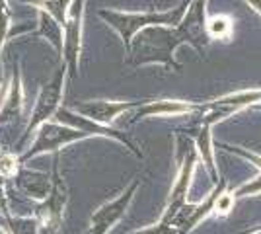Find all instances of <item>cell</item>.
Instances as JSON below:
<instances>
[{
  "instance_id": "obj_1",
  "label": "cell",
  "mask_w": 261,
  "mask_h": 234,
  "mask_svg": "<svg viewBox=\"0 0 261 234\" xmlns=\"http://www.w3.org/2000/svg\"><path fill=\"white\" fill-rule=\"evenodd\" d=\"M189 0H184L177 8L170 12H117V10H99V16L121 35L125 47L130 45V37L154 25H179L187 12Z\"/></svg>"
},
{
  "instance_id": "obj_2",
  "label": "cell",
  "mask_w": 261,
  "mask_h": 234,
  "mask_svg": "<svg viewBox=\"0 0 261 234\" xmlns=\"http://www.w3.org/2000/svg\"><path fill=\"white\" fill-rule=\"evenodd\" d=\"M195 164H197L195 145L189 139H181L179 141V172L175 176L174 188L170 191V199H168V205H166L162 219H160L158 224L172 226V228L177 226L175 219H177V215H179V211L184 209L185 205V197H187V191H189V186H191Z\"/></svg>"
},
{
  "instance_id": "obj_3",
  "label": "cell",
  "mask_w": 261,
  "mask_h": 234,
  "mask_svg": "<svg viewBox=\"0 0 261 234\" xmlns=\"http://www.w3.org/2000/svg\"><path fill=\"white\" fill-rule=\"evenodd\" d=\"M84 4L86 0H74L70 4V10L66 16L65 37H63V57L68 68V76H78V59L82 51V28H84Z\"/></svg>"
},
{
  "instance_id": "obj_4",
  "label": "cell",
  "mask_w": 261,
  "mask_h": 234,
  "mask_svg": "<svg viewBox=\"0 0 261 234\" xmlns=\"http://www.w3.org/2000/svg\"><path fill=\"white\" fill-rule=\"evenodd\" d=\"M88 135L78 131L74 127H68V125H63V123H43L37 131V137L33 141L32 148L25 152L23 160L32 158V156L43 154V152H53V150H59L65 145H70L74 141H82L86 139Z\"/></svg>"
},
{
  "instance_id": "obj_5",
  "label": "cell",
  "mask_w": 261,
  "mask_h": 234,
  "mask_svg": "<svg viewBox=\"0 0 261 234\" xmlns=\"http://www.w3.org/2000/svg\"><path fill=\"white\" fill-rule=\"evenodd\" d=\"M63 82H65V70L61 68V70H57L53 80L41 88L37 101L33 106L32 119L28 123V133L41 127L43 123H47L51 117H55V113L59 112L61 100H63Z\"/></svg>"
},
{
  "instance_id": "obj_6",
  "label": "cell",
  "mask_w": 261,
  "mask_h": 234,
  "mask_svg": "<svg viewBox=\"0 0 261 234\" xmlns=\"http://www.w3.org/2000/svg\"><path fill=\"white\" fill-rule=\"evenodd\" d=\"M55 117L59 119V123L68 125V127H74V129H78V131L86 133L88 137H108V139H115V141H119V143H123V145H127L130 150H135V152L139 154V150L135 148V145L130 143L125 135H121L119 131H113L111 127L103 125V123L94 121V119H90V117H86V115H80V113H76L74 110L59 108V112L55 113Z\"/></svg>"
},
{
  "instance_id": "obj_7",
  "label": "cell",
  "mask_w": 261,
  "mask_h": 234,
  "mask_svg": "<svg viewBox=\"0 0 261 234\" xmlns=\"http://www.w3.org/2000/svg\"><path fill=\"white\" fill-rule=\"evenodd\" d=\"M139 188V179L130 184V188L127 191H123L117 199L109 201L103 207H99L98 211L92 215V224H94V230L92 234H106L115 223H119L121 217L127 213L133 195Z\"/></svg>"
},
{
  "instance_id": "obj_8",
  "label": "cell",
  "mask_w": 261,
  "mask_h": 234,
  "mask_svg": "<svg viewBox=\"0 0 261 234\" xmlns=\"http://www.w3.org/2000/svg\"><path fill=\"white\" fill-rule=\"evenodd\" d=\"M135 106V101H111V100H88L80 101L74 112L80 115H86L90 119L108 125L121 113H125Z\"/></svg>"
},
{
  "instance_id": "obj_9",
  "label": "cell",
  "mask_w": 261,
  "mask_h": 234,
  "mask_svg": "<svg viewBox=\"0 0 261 234\" xmlns=\"http://www.w3.org/2000/svg\"><path fill=\"white\" fill-rule=\"evenodd\" d=\"M66 199H68V195H66V186H65V181L61 179V176H59L57 168H55V186H53V190H51V195H47V199H45L43 203L39 205V209H37L47 226H53L55 228L57 224L61 223Z\"/></svg>"
},
{
  "instance_id": "obj_10",
  "label": "cell",
  "mask_w": 261,
  "mask_h": 234,
  "mask_svg": "<svg viewBox=\"0 0 261 234\" xmlns=\"http://www.w3.org/2000/svg\"><path fill=\"white\" fill-rule=\"evenodd\" d=\"M261 101V88H248V90H238V92H230L226 96L218 98L211 103L213 110H218L224 115H230L240 108H246L251 103H259Z\"/></svg>"
},
{
  "instance_id": "obj_11",
  "label": "cell",
  "mask_w": 261,
  "mask_h": 234,
  "mask_svg": "<svg viewBox=\"0 0 261 234\" xmlns=\"http://www.w3.org/2000/svg\"><path fill=\"white\" fill-rule=\"evenodd\" d=\"M195 110L193 103L181 100H158L148 101L139 108L137 117H162V115H184Z\"/></svg>"
},
{
  "instance_id": "obj_12",
  "label": "cell",
  "mask_w": 261,
  "mask_h": 234,
  "mask_svg": "<svg viewBox=\"0 0 261 234\" xmlns=\"http://www.w3.org/2000/svg\"><path fill=\"white\" fill-rule=\"evenodd\" d=\"M211 127L213 125H208V123L203 121L201 125V131L197 135V152L201 154L203 158V162L207 164L208 172L213 174V178H218L217 174V168H215V152H213V135H211Z\"/></svg>"
},
{
  "instance_id": "obj_13",
  "label": "cell",
  "mask_w": 261,
  "mask_h": 234,
  "mask_svg": "<svg viewBox=\"0 0 261 234\" xmlns=\"http://www.w3.org/2000/svg\"><path fill=\"white\" fill-rule=\"evenodd\" d=\"M33 6H37L41 12L49 14L55 22H59L63 28L66 23V16H68V10H70V4L74 0H25Z\"/></svg>"
},
{
  "instance_id": "obj_14",
  "label": "cell",
  "mask_w": 261,
  "mask_h": 234,
  "mask_svg": "<svg viewBox=\"0 0 261 234\" xmlns=\"http://www.w3.org/2000/svg\"><path fill=\"white\" fill-rule=\"evenodd\" d=\"M205 30H207L208 37L228 41L230 35H232V20L224 14H218V16H213L205 22Z\"/></svg>"
},
{
  "instance_id": "obj_15",
  "label": "cell",
  "mask_w": 261,
  "mask_h": 234,
  "mask_svg": "<svg viewBox=\"0 0 261 234\" xmlns=\"http://www.w3.org/2000/svg\"><path fill=\"white\" fill-rule=\"evenodd\" d=\"M18 174V158L10 152L0 154V176L2 178H12Z\"/></svg>"
},
{
  "instance_id": "obj_16",
  "label": "cell",
  "mask_w": 261,
  "mask_h": 234,
  "mask_svg": "<svg viewBox=\"0 0 261 234\" xmlns=\"http://www.w3.org/2000/svg\"><path fill=\"white\" fill-rule=\"evenodd\" d=\"M232 207H234V193H228V191L222 190L217 195V199H215L213 211L217 215H228L232 211Z\"/></svg>"
},
{
  "instance_id": "obj_17",
  "label": "cell",
  "mask_w": 261,
  "mask_h": 234,
  "mask_svg": "<svg viewBox=\"0 0 261 234\" xmlns=\"http://www.w3.org/2000/svg\"><path fill=\"white\" fill-rule=\"evenodd\" d=\"M8 28H10V8H8L6 0H0V49L6 41Z\"/></svg>"
},
{
  "instance_id": "obj_18",
  "label": "cell",
  "mask_w": 261,
  "mask_h": 234,
  "mask_svg": "<svg viewBox=\"0 0 261 234\" xmlns=\"http://www.w3.org/2000/svg\"><path fill=\"white\" fill-rule=\"evenodd\" d=\"M261 191V176L257 178H253L251 181L248 184H244V186H240L236 193H234V197H244V195H255V193H259Z\"/></svg>"
},
{
  "instance_id": "obj_19",
  "label": "cell",
  "mask_w": 261,
  "mask_h": 234,
  "mask_svg": "<svg viewBox=\"0 0 261 234\" xmlns=\"http://www.w3.org/2000/svg\"><path fill=\"white\" fill-rule=\"evenodd\" d=\"M230 152H236V154L244 156V158H248L250 162H253L257 168H261V156L255 154V152H248V150H244V148H240V146H226Z\"/></svg>"
},
{
  "instance_id": "obj_20",
  "label": "cell",
  "mask_w": 261,
  "mask_h": 234,
  "mask_svg": "<svg viewBox=\"0 0 261 234\" xmlns=\"http://www.w3.org/2000/svg\"><path fill=\"white\" fill-rule=\"evenodd\" d=\"M246 2L250 4V8H253L261 16V0H246Z\"/></svg>"
},
{
  "instance_id": "obj_21",
  "label": "cell",
  "mask_w": 261,
  "mask_h": 234,
  "mask_svg": "<svg viewBox=\"0 0 261 234\" xmlns=\"http://www.w3.org/2000/svg\"><path fill=\"white\" fill-rule=\"evenodd\" d=\"M197 4H201V6H207V0H193Z\"/></svg>"
},
{
  "instance_id": "obj_22",
  "label": "cell",
  "mask_w": 261,
  "mask_h": 234,
  "mask_svg": "<svg viewBox=\"0 0 261 234\" xmlns=\"http://www.w3.org/2000/svg\"><path fill=\"white\" fill-rule=\"evenodd\" d=\"M0 86H2V72H0Z\"/></svg>"
},
{
  "instance_id": "obj_23",
  "label": "cell",
  "mask_w": 261,
  "mask_h": 234,
  "mask_svg": "<svg viewBox=\"0 0 261 234\" xmlns=\"http://www.w3.org/2000/svg\"><path fill=\"white\" fill-rule=\"evenodd\" d=\"M255 234H261V230H259V232H255Z\"/></svg>"
},
{
  "instance_id": "obj_24",
  "label": "cell",
  "mask_w": 261,
  "mask_h": 234,
  "mask_svg": "<svg viewBox=\"0 0 261 234\" xmlns=\"http://www.w3.org/2000/svg\"><path fill=\"white\" fill-rule=\"evenodd\" d=\"M259 108H261V106H259Z\"/></svg>"
}]
</instances>
